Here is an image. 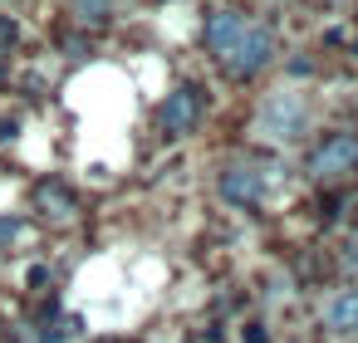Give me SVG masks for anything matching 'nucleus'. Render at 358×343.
I'll use <instances>...</instances> for the list:
<instances>
[{
  "instance_id": "nucleus-3",
  "label": "nucleus",
  "mask_w": 358,
  "mask_h": 343,
  "mask_svg": "<svg viewBox=\"0 0 358 343\" xmlns=\"http://www.w3.org/2000/svg\"><path fill=\"white\" fill-rule=\"evenodd\" d=\"M221 196H226L231 206H255V201H265V167H255V162L226 167V172H221Z\"/></svg>"
},
{
  "instance_id": "nucleus-6",
  "label": "nucleus",
  "mask_w": 358,
  "mask_h": 343,
  "mask_svg": "<svg viewBox=\"0 0 358 343\" xmlns=\"http://www.w3.org/2000/svg\"><path fill=\"white\" fill-rule=\"evenodd\" d=\"M324 319H329V328H338V333H358V289L334 294L329 309H324Z\"/></svg>"
},
{
  "instance_id": "nucleus-7",
  "label": "nucleus",
  "mask_w": 358,
  "mask_h": 343,
  "mask_svg": "<svg viewBox=\"0 0 358 343\" xmlns=\"http://www.w3.org/2000/svg\"><path fill=\"white\" fill-rule=\"evenodd\" d=\"M241 25H245V15H236V10H216V15L206 20V45L221 54V50L241 35Z\"/></svg>"
},
{
  "instance_id": "nucleus-4",
  "label": "nucleus",
  "mask_w": 358,
  "mask_h": 343,
  "mask_svg": "<svg viewBox=\"0 0 358 343\" xmlns=\"http://www.w3.org/2000/svg\"><path fill=\"white\" fill-rule=\"evenodd\" d=\"M196 123H201V94H196L192 84L172 89V94H167V103H162V133L182 138V133H192Z\"/></svg>"
},
{
  "instance_id": "nucleus-2",
  "label": "nucleus",
  "mask_w": 358,
  "mask_h": 343,
  "mask_svg": "<svg viewBox=\"0 0 358 343\" xmlns=\"http://www.w3.org/2000/svg\"><path fill=\"white\" fill-rule=\"evenodd\" d=\"M353 167H358V138H353V133L324 138V143L314 147V157H309V172H314V177H343V172H353Z\"/></svg>"
},
{
  "instance_id": "nucleus-1",
  "label": "nucleus",
  "mask_w": 358,
  "mask_h": 343,
  "mask_svg": "<svg viewBox=\"0 0 358 343\" xmlns=\"http://www.w3.org/2000/svg\"><path fill=\"white\" fill-rule=\"evenodd\" d=\"M221 59H226V69L236 74V79H250V74H260L270 59H275V40H270V30L265 25H241V35L221 50Z\"/></svg>"
},
{
  "instance_id": "nucleus-5",
  "label": "nucleus",
  "mask_w": 358,
  "mask_h": 343,
  "mask_svg": "<svg viewBox=\"0 0 358 343\" xmlns=\"http://www.w3.org/2000/svg\"><path fill=\"white\" fill-rule=\"evenodd\" d=\"M304 128V103L294 94H275L265 108H260V133L265 138H294Z\"/></svg>"
},
{
  "instance_id": "nucleus-9",
  "label": "nucleus",
  "mask_w": 358,
  "mask_h": 343,
  "mask_svg": "<svg viewBox=\"0 0 358 343\" xmlns=\"http://www.w3.org/2000/svg\"><path fill=\"white\" fill-rule=\"evenodd\" d=\"M10 45H15V25H10V20H0V54H6Z\"/></svg>"
},
{
  "instance_id": "nucleus-10",
  "label": "nucleus",
  "mask_w": 358,
  "mask_h": 343,
  "mask_svg": "<svg viewBox=\"0 0 358 343\" xmlns=\"http://www.w3.org/2000/svg\"><path fill=\"white\" fill-rule=\"evenodd\" d=\"M0 240H15V221H0Z\"/></svg>"
},
{
  "instance_id": "nucleus-8",
  "label": "nucleus",
  "mask_w": 358,
  "mask_h": 343,
  "mask_svg": "<svg viewBox=\"0 0 358 343\" xmlns=\"http://www.w3.org/2000/svg\"><path fill=\"white\" fill-rule=\"evenodd\" d=\"M108 10H113V0H74V15H79L84 25H99V20H108Z\"/></svg>"
}]
</instances>
